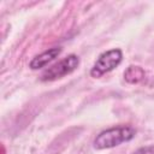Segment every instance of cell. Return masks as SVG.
<instances>
[{
	"label": "cell",
	"mask_w": 154,
	"mask_h": 154,
	"mask_svg": "<svg viewBox=\"0 0 154 154\" xmlns=\"http://www.w3.org/2000/svg\"><path fill=\"white\" fill-rule=\"evenodd\" d=\"M136 135V129L131 125H118L101 131L94 140L95 149H108L124 142L131 141Z\"/></svg>",
	"instance_id": "6da1fadb"
},
{
	"label": "cell",
	"mask_w": 154,
	"mask_h": 154,
	"mask_svg": "<svg viewBox=\"0 0 154 154\" xmlns=\"http://www.w3.org/2000/svg\"><path fill=\"white\" fill-rule=\"evenodd\" d=\"M122 59H123V52L119 48H113L103 52L102 54L99 55L95 64L93 65L90 70V76L94 78L101 77L102 75L116 69L122 63Z\"/></svg>",
	"instance_id": "7a4b0ae2"
},
{
	"label": "cell",
	"mask_w": 154,
	"mask_h": 154,
	"mask_svg": "<svg viewBox=\"0 0 154 154\" xmlns=\"http://www.w3.org/2000/svg\"><path fill=\"white\" fill-rule=\"evenodd\" d=\"M79 65V58L76 54H70L58 61L57 64L52 65L48 67L42 75H41V81L48 82V81H55L59 78H63L66 75H70L73 72Z\"/></svg>",
	"instance_id": "3957f363"
},
{
	"label": "cell",
	"mask_w": 154,
	"mask_h": 154,
	"mask_svg": "<svg viewBox=\"0 0 154 154\" xmlns=\"http://www.w3.org/2000/svg\"><path fill=\"white\" fill-rule=\"evenodd\" d=\"M61 53V48L60 47H53V48H49L45 52H42L41 54L34 57L29 64L30 69L32 70H38L43 66H46L48 63H51L52 60H54L59 54Z\"/></svg>",
	"instance_id": "277c9868"
},
{
	"label": "cell",
	"mask_w": 154,
	"mask_h": 154,
	"mask_svg": "<svg viewBox=\"0 0 154 154\" xmlns=\"http://www.w3.org/2000/svg\"><path fill=\"white\" fill-rule=\"evenodd\" d=\"M146 72L142 67L131 65L124 71V79L130 84H137L144 79Z\"/></svg>",
	"instance_id": "5b68a950"
},
{
	"label": "cell",
	"mask_w": 154,
	"mask_h": 154,
	"mask_svg": "<svg viewBox=\"0 0 154 154\" xmlns=\"http://www.w3.org/2000/svg\"><path fill=\"white\" fill-rule=\"evenodd\" d=\"M132 154H154V146H146V147L138 148Z\"/></svg>",
	"instance_id": "8992f818"
}]
</instances>
